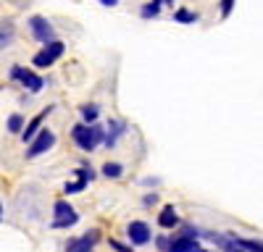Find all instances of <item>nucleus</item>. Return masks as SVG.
<instances>
[{
    "instance_id": "obj_5",
    "label": "nucleus",
    "mask_w": 263,
    "mask_h": 252,
    "mask_svg": "<svg viewBox=\"0 0 263 252\" xmlns=\"http://www.w3.org/2000/svg\"><path fill=\"white\" fill-rule=\"evenodd\" d=\"M29 29H32L34 39L45 42V45L55 39V32H53V27L48 24V18H42V16H32V18H29Z\"/></svg>"
},
{
    "instance_id": "obj_17",
    "label": "nucleus",
    "mask_w": 263,
    "mask_h": 252,
    "mask_svg": "<svg viewBox=\"0 0 263 252\" xmlns=\"http://www.w3.org/2000/svg\"><path fill=\"white\" fill-rule=\"evenodd\" d=\"M82 116H84L87 123H92V121L98 118V105H84V108H82Z\"/></svg>"
},
{
    "instance_id": "obj_16",
    "label": "nucleus",
    "mask_w": 263,
    "mask_h": 252,
    "mask_svg": "<svg viewBox=\"0 0 263 252\" xmlns=\"http://www.w3.org/2000/svg\"><path fill=\"white\" fill-rule=\"evenodd\" d=\"M121 174H124L121 163H105L103 165V176H108V179H119Z\"/></svg>"
},
{
    "instance_id": "obj_10",
    "label": "nucleus",
    "mask_w": 263,
    "mask_h": 252,
    "mask_svg": "<svg viewBox=\"0 0 263 252\" xmlns=\"http://www.w3.org/2000/svg\"><path fill=\"white\" fill-rule=\"evenodd\" d=\"M50 111H53V108H48V111H42V113H40L37 118H32V121H29V126H27L24 132H21V137H24V142H32V139H34V134H37V129H40V123L45 121V116H48Z\"/></svg>"
},
{
    "instance_id": "obj_4",
    "label": "nucleus",
    "mask_w": 263,
    "mask_h": 252,
    "mask_svg": "<svg viewBox=\"0 0 263 252\" xmlns=\"http://www.w3.org/2000/svg\"><path fill=\"white\" fill-rule=\"evenodd\" d=\"M11 76H13L18 84H24L29 92H40L42 87H45V81H42L37 74H32V71H27V69H21V66H13V69H11Z\"/></svg>"
},
{
    "instance_id": "obj_11",
    "label": "nucleus",
    "mask_w": 263,
    "mask_h": 252,
    "mask_svg": "<svg viewBox=\"0 0 263 252\" xmlns=\"http://www.w3.org/2000/svg\"><path fill=\"white\" fill-rule=\"evenodd\" d=\"M158 223H161L163 228H171V226H177V223H179V218H177V210H174V205H166V207L161 210V218H158Z\"/></svg>"
},
{
    "instance_id": "obj_26",
    "label": "nucleus",
    "mask_w": 263,
    "mask_h": 252,
    "mask_svg": "<svg viewBox=\"0 0 263 252\" xmlns=\"http://www.w3.org/2000/svg\"><path fill=\"white\" fill-rule=\"evenodd\" d=\"M0 213H3V205H0Z\"/></svg>"
},
{
    "instance_id": "obj_6",
    "label": "nucleus",
    "mask_w": 263,
    "mask_h": 252,
    "mask_svg": "<svg viewBox=\"0 0 263 252\" xmlns=\"http://www.w3.org/2000/svg\"><path fill=\"white\" fill-rule=\"evenodd\" d=\"M53 144H55V134L45 129V132H40V134H37V139L29 144L27 155H29V158H37V155H42V153H48Z\"/></svg>"
},
{
    "instance_id": "obj_9",
    "label": "nucleus",
    "mask_w": 263,
    "mask_h": 252,
    "mask_svg": "<svg viewBox=\"0 0 263 252\" xmlns=\"http://www.w3.org/2000/svg\"><path fill=\"white\" fill-rule=\"evenodd\" d=\"M168 252H205V249H200L197 239L192 237H179V239L168 242Z\"/></svg>"
},
{
    "instance_id": "obj_20",
    "label": "nucleus",
    "mask_w": 263,
    "mask_h": 252,
    "mask_svg": "<svg viewBox=\"0 0 263 252\" xmlns=\"http://www.w3.org/2000/svg\"><path fill=\"white\" fill-rule=\"evenodd\" d=\"M84 186H87V184H82V181L77 179V181H71V184H66V192H69V195H74V192H82Z\"/></svg>"
},
{
    "instance_id": "obj_18",
    "label": "nucleus",
    "mask_w": 263,
    "mask_h": 252,
    "mask_svg": "<svg viewBox=\"0 0 263 252\" xmlns=\"http://www.w3.org/2000/svg\"><path fill=\"white\" fill-rule=\"evenodd\" d=\"M8 129H11V132H21V129H24V118H21L18 113H13V116L8 118Z\"/></svg>"
},
{
    "instance_id": "obj_14",
    "label": "nucleus",
    "mask_w": 263,
    "mask_h": 252,
    "mask_svg": "<svg viewBox=\"0 0 263 252\" xmlns=\"http://www.w3.org/2000/svg\"><path fill=\"white\" fill-rule=\"evenodd\" d=\"M197 18H200V16L192 13V11H187V8H179L177 13H174V21H179V24H195Z\"/></svg>"
},
{
    "instance_id": "obj_24",
    "label": "nucleus",
    "mask_w": 263,
    "mask_h": 252,
    "mask_svg": "<svg viewBox=\"0 0 263 252\" xmlns=\"http://www.w3.org/2000/svg\"><path fill=\"white\" fill-rule=\"evenodd\" d=\"M100 3H103V6H116L119 0H100Z\"/></svg>"
},
{
    "instance_id": "obj_19",
    "label": "nucleus",
    "mask_w": 263,
    "mask_h": 252,
    "mask_svg": "<svg viewBox=\"0 0 263 252\" xmlns=\"http://www.w3.org/2000/svg\"><path fill=\"white\" fill-rule=\"evenodd\" d=\"M158 11H161V6H156V3H147V6L142 8V18H156V16H158Z\"/></svg>"
},
{
    "instance_id": "obj_13",
    "label": "nucleus",
    "mask_w": 263,
    "mask_h": 252,
    "mask_svg": "<svg viewBox=\"0 0 263 252\" xmlns=\"http://www.w3.org/2000/svg\"><path fill=\"white\" fill-rule=\"evenodd\" d=\"M229 244H232V247H242V249H248V252H263L260 242H248V239H239V237H234Z\"/></svg>"
},
{
    "instance_id": "obj_22",
    "label": "nucleus",
    "mask_w": 263,
    "mask_h": 252,
    "mask_svg": "<svg viewBox=\"0 0 263 252\" xmlns=\"http://www.w3.org/2000/svg\"><path fill=\"white\" fill-rule=\"evenodd\" d=\"M111 247H114V249H119V252H132L129 247H124V244H121V242H116V239H111Z\"/></svg>"
},
{
    "instance_id": "obj_12",
    "label": "nucleus",
    "mask_w": 263,
    "mask_h": 252,
    "mask_svg": "<svg viewBox=\"0 0 263 252\" xmlns=\"http://www.w3.org/2000/svg\"><path fill=\"white\" fill-rule=\"evenodd\" d=\"M13 34H16L13 24H11V21H3V24H0V50L11 45V42H13Z\"/></svg>"
},
{
    "instance_id": "obj_21",
    "label": "nucleus",
    "mask_w": 263,
    "mask_h": 252,
    "mask_svg": "<svg viewBox=\"0 0 263 252\" xmlns=\"http://www.w3.org/2000/svg\"><path fill=\"white\" fill-rule=\"evenodd\" d=\"M232 6H234V0H221V13L229 16L232 13Z\"/></svg>"
},
{
    "instance_id": "obj_2",
    "label": "nucleus",
    "mask_w": 263,
    "mask_h": 252,
    "mask_svg": "<svg viewBox=\"0 0 263 252\" xmlns=\"http://www.w3.org/2000/svg\"><path fill=\"white\" fill-rule=\"evenodd\" d=\"M63 42H58V39H53V42H48L45 48H42L37 55H34V66L37 69H45V66H53V63L63 55Z\"/></svg>"
},
{
    "instance_id": "obj_23",
    "label": "nucleus",
    "mask_w": 263,
    "mask_h": 252,
    "mask_svg": "<svg viewBox=\"0 0 263 252\" xmlns=\"http://www.w3.org/2000/svg\"><path fill=\"white\" fill-rule=\"evenodd\" d=\"M221 242H224V239H221ZM224 249H227V252H239V249H234V247H232L229 242H224Z\"/></svg>"
},
{
    "instance_id": "obj_25",
    "label": "nucleus",
    "mask_w": 263,
    "mask_h": 252,
    "mask_svg": "<svg viewBox=\"0 0 263 252\" xmlns=\"http://www.w3.org/2000/svg\"><path fill=\"white\" fill-rule=\"evenodd\" d=\"M156 6H163V3H174V0H153Z\"/></svg>"
},
{
    "instance_id": "obj_1",
    "label": "nucleus",
    "mask_w": 263,
    "mask_h": 252,
    "mask_svg": "<svg viewBox=\"0 0 263 252\" xmlns=\"http://www.w3.org/2000/svg\"><path fill=\"white\" fill-rule=\"evenodd\" d=\"M71 137H74V142L82 147V150H87V153H92L100 142H105V132H103L100 123H77L74 129H71Z\"/></svg>"
},
{
    "instance_id": "obj_7",
    "label": "nucleus",
    "mask_w": 263,
    "mask_h": 252,
    "mask_svg": "<svg viewBox=\"0 0 263 252\" xmlns=\"http://www.w3.org/2000/svg\"><path fill=\"white\" fill-rule=\"evenodd\" d=\"M126 231H129V239H132V244H147V242L153 239V234H150V226H147V223H142V221H132Z\"/></svg>"
},
{
    "instance_id": "obj_3",
    "label": "nucleus",
    "mask_w": 263,
    "mask_h": 252,
    "mask_svg": "<svg viewBox=\"0 0 263 252\" xmlns=\"http://www.w3.org/2000/svg\"><path fill=\"white\" fill-rule=\"evenodd\" d=\"M79 221L77 210L69 205V202H55V221H53V228H69Z\"/></svg>"
},
{
    "instance_id": "obj_8",
    "label": "nucleus",
    "mask_w": 263,
    "mask_h": 252,
    "mask_svg": "<svg viewBox=\"0 0 263 252\" xmlns=\"http://www.w3.org/2000/svg\"><path fill=\"white\" fill-rule=\"evenodd\" d=\"M95 242H98V231H90V234H84L79 239H69L66 252H92Z\"/></svg>"
},
{
    "instance_id": "obj_15",
    "label": "nucleus",
    "mask_w": 263,
    "mask_h": 252,
    "mask_svg": "<svg viewBox=\"0 0 263 252\" xmlns=\"http://www.w3.org/2000/svg\"><path fill=\"white\" fill-rule=\"evenodd\" d=\"M124 129H126V126H124L121 121H111V134L105 137V144H111V147H114V144H116V139H119V134H121Z\"/></svg>"
}]
</instances>
